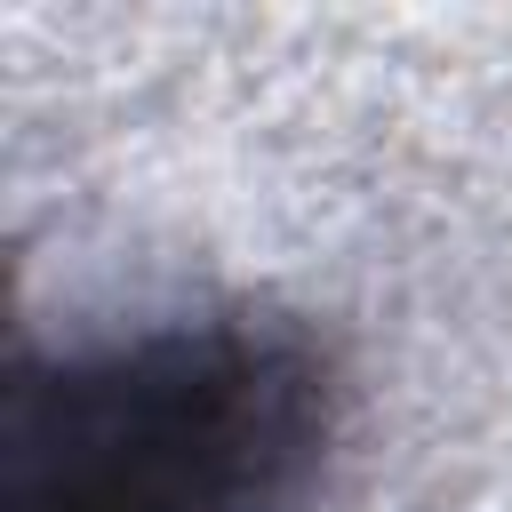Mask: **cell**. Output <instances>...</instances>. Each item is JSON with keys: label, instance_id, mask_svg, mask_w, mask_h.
Returning a JSON list of instances; mask_svg holds the SVG:
<instances>
[{"label": "cell", "instance_id": "cell-1", "mask_svg": "<svg viewBox=\"0 0 512 512\" xmlns=\"http://www.w3.org/2000/svg\"><path fill=\"white\" fill-rule=\"evenodd\" d=\"M336 424V352L256 304L16 352L0 512H304Z\"/></svg>", "mask_w": 512, "mask_h": 512}]
</instances>
